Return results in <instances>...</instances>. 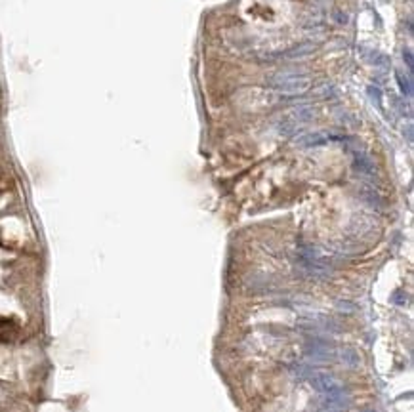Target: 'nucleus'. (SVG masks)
<instances>
[{
	"label": "nucleus",
	"mask_w": 414,
	"mask_h": 412,
	"mask_svg": "<svg viewBox=\"0 0 414 412\" xmlns=\"http://www.w3.org/2000/svg\"><path fill=\"white\" fill-rule=\"evenodd\" d=\"M267 84L279 94L298 96L306 94L311 88V78L298 71H277L271 77H267Z\"/></svg>",
	"instance_id": "f257e3e1"
},
{
	"label": "nucleus",
	"mask_w": 414,
	"mask_h": 412,
	"mask_svg": "<svg viewBox=\"0 0 414 412\" xmlns=\"http://www.w3.org/2000/svg\"><path fill=\"white\" fill-rule=\"evenodd\" d=\"M366 94L371 96L372 101H376V105H382V90H380L378 86H368V90H366Z\"/></svg>",
	"instance_id": "20e7f679"
},
{
	"label": "nucleus",
	"mask_w": 414,
	"mask_h": 412,
	"mask_svg": "<svg viewBox=\"0 0 414 412\" xmlns=\"http://www.w3.org/2000/svg\"><path fill=\"white\" fill-rule=\"evenodd\" d=\"M395 78H397V82H399L401 92L407 94V96H410V94H412V84H410V80H408L407 77H403V73H397Z\"/></svg>",
	"instance_id": "7ed1b4c3"
},
{
	"label": "nucleus",
	"mask_w": 414,
	"mask_h": 412,
	"mask_svg": "<svg viewBox=\"0 0 414 412\" xmlns=\"http://www.w3.org/2000/svg\"><path fill=\"white\" fill-rule=\"evenodd\" d=\"M315 52V48L311 44H300V46H294V48L282 52L281 57L282 59H306L308 56H311Z\"/></svg>",
	"instance_id": "f03ea898"
},
{
	"label": "nucleus",
	"mask_w": 414,
	"mask_h": 412,
	"mask_svg": "<svg viewBox=\"0 0 414 412\" xmlns=\"http://www.w3.org/2000/svg\"><path fill=\"white\" fill-rule=\"evenodd\" d=\"M403 59L407 61V65H408V69L412 71V52L410 50H403Z\"/></svg>",
	"instance_id": "39448f33"
},
{
	"label": "nucleus",
	"mask_w": 414,
	"mask_h": 412,
	"mask_svg": "<svg viewBox=\"0 0 414 412\" xmlns=\"http://www.w3.org/2000/svg\"><path fill=\"white\" fill-rule=\"evenodd\" d=\"M334 19H336L338 23H347V14H344V12H334Z\"/></svg>",
	"instance_id": "423d86ee"
}]
</instances>
